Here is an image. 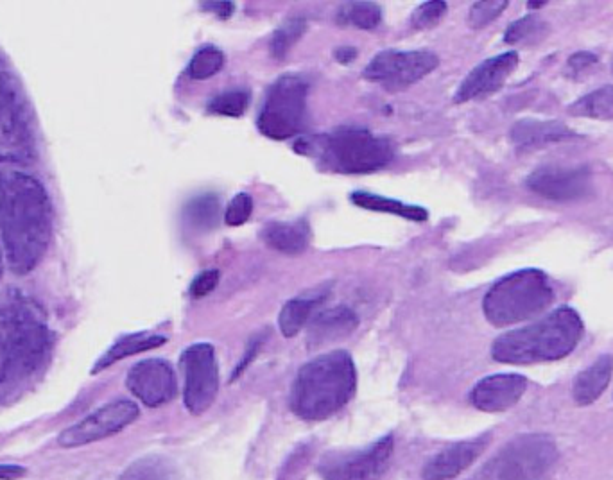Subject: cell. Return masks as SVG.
I'll list each match as a JSON object with an SVG mask.
<instances>
[{
    "label": "cell",
    "mask_w": 613,
    "mask_h": 480,
    "mask_svg": "<svg viewBox=\"0 0 613 480\" xmlns=\"http://www.w3.org/2000/svg\"><path fill=\"white\" fill-rule=\"evenodd\" d=\"M325 298H327V292H316V294H303V296L287 301L278 316V326H280L282 335L291 339L300 334L303 328H307L311 319L316 316V310L323 305Z\"/></svg>",
    "instance_id": "cell-21"
},
{
    "label": "cell",
    "mask_w": 613,
    "mask_h": 480,
    "mask_svg": "<svg viewBox=\"0 0 613 480\" xmlns=\"http://www.w3.org/2000/svg\"><path fill=\"white\" fill-rule=\"evenodd\" d=\"M508 8V0H484L475 2L468 13V24L474 29H483L490 26L493 20L501 17L504 9Z\"/></svg>",
    "instance_id": "cell-32"
},
{
    "label": "cell",
    "mask_w": 613,
    "mask_h": 480,
    "mask_svg": "<svg viewBox=\"0 0 613 480\" xmlns=\"http://www.w3.org/2000/svg\"><path fill=\"white\" fill-rule=\"evenodd\" d=\"M357 389V369L345 350L321 353L296 373L289 407L303 421L329 420L350 402Z\"/></svg>",
    "instance_id": "cell-2"
},
{
    "label": "cell",
    "mask_w": 613,
    "mask_h": 480,
    "mask_svg": "<svg viewBox=\"0 0 613 480\" xmlns=\"http://www.w3.org/2000/svg\"><path fill=\"white\" fill-rule=\"evenodd\" d=\"M613 375L612 355H601L599 359L590 364L587 369H583L576 377L572 396L578 405H590L596 402L599 396L603 395L606 387L610 384Z\"/></svg>",
    "instance_id": "cell-20"
},
{
    "label": "cell",
    "mask_w": 613,
    "mask_h": 480,
    "mask_svg": "<svg viewBox=\"0 0 613 480\" xmlns=\"http://www.w3.org/2000/svg\"><path fill=\"white\" fill-rule=\"evenodd\" d=\"M583 335V321L570 307H560L533 325L511 330L492 344V357L502 364H536L567 357Z\"/></svg>",
    "instance_id": "cell-4"
},
{
    "label": "cell",
    "mask_w": 613,
    "mask_h": 480,
    "mask_svg": "<svg viewBox=\"0 0 613 480\" xmlns=\"http://www.w3.org/2000/svg\"><path fill=\"white\" fill-rule=\"evenodd\" d=\"M225 67V54L223 51H219L214 45H207V47H201L190 60L189 67H187V74L190 79L194 81H205L212 76H216L219 70Z\"/></svg>",
    "instance_id": "cell-30"
},
{
    "label": "cell",
    "mask_w": 613,
    "mask_h": 480,
    "mask_svg": "<svg viewBox=\"0 0 613 480\" xmlns=\"http://www.w3.org/2000/svg\"><path fill=\"white\" fill-rule=\"evenodd\" d=\"M549 33H551L549 22H545L544 18L536 17V15H527L513 22L506 29L504 42L508 45H536V43L544 42Z\"/></svg>",
    "instance_id": "cell-27"
},
{
    "label": "cell",
    "mask_w": 613,
    "mask_h": 480,
    "mask_svg": "<svg viewBox=\"0 0 613 480\" xmlns=\"http://www.w3.org/2000/svg\"><path fill=\"white\" fill-rule=\"evenodd\" d=\"M51 237L52 205L44 185L26 172L0 176V242L11 271L31 273Z\"/></svg>",
    "instance_id": "cell-1"
},
{
    "label": "cell",
    "mask_w": 613,
    "mask_h": 480,
    "mask_svg": "<svg viewBox=\"0 0 613 480\" xmlns=\"http://www.w3.org/2000/svg\"><path fill=\"white\" fill-rule=\"evenodd\" d=\"M266 339H268V334H264V332L251 337L250 343H248L246 350H244L241 362L237 364V368H235L234 373H232V382H235L237 378L241 377L246 369L250 368L251 362L259 355L260 348H262V344L266 343Z\"/></svg>",
    "instance_id": "cell-38"
},
{
    "label": "cell",
    "mask_w": 613,
    "mask_h": 480,
    "mask_svg": "<svg viewBox=\"0 0 613 480\" xmlns=\"http://www.w3.org/2000/svg\"><path fill=\"white\" fill-rule=\"evenodd\" d=\"M0 264H2V255H0ZM0 269H2V266H0Z\"/></svg>",
    "instance_id": "cell-43"
},
{
    "label": "cell",
    "mask_w": 613,
    "mask_h": 480,
    "mask_svg": "<svg viewBox=\"0 0 613 480\" xmlns=\"http://www.w3.org/2000/svg\"><path fill=\"white\" fill-rule=\"evenodd\" d=\"M578 135L560 120H519L510 131L511 142L517 149H535L554 142H563Z\"/></svg>",
    "instance_id": "cell-18"
},
{
    "label": "cell",
    "mask_w": 613,
    "mask_h": 480,
    "mask_svg": "<svg viewBox=\"0 0 613 480\" xmlns=\"http://www.w3.org/2000/svg\"><path fill=\"white\" fill-rule=\"evenodd\" d=\"M554 291L540 269H522L493 283L483 300V312L493 326H511L540 316L551 307Z\"/></svg>",
    "instance_id": "cell-5"
},
{
    "label": "cell",
    "mask_w": 613,
    "mask_h": 480,
    "mask_svg": "<svg viewBox=\"0 0 613 480\" xmlns=\"http://www.w3.org/2000/svg\"><path fill=\"white\" fill-rule=\"evenodd\" d=\"M519 67V54L504 52L483 61L468 74L454 95V103H468L499 92L511 74Z\"/></svg>",
    "instance_id": "cell-14"
},
{
    "label": "cell",
    "mask_w": 613,
    "mask_h": 480,
    "mask_svg": "<svg viewBox=\"0 0 613 480\" xmlns=\"http://www.w3.org/2000/svg\"><path fill=\"white\" fill-rule=\"evenodd\" d=\"M440 58L431 51H382L364 69L363 78L377 83L388 92H402L416 85L432 70L438 69Z\"/></svg>",
    "instance_id": "cell-10"
},
{
    "label": "cell",
    "mask_w": 613,
    "mask_h": 480,
    "mask_svg": "<svg viewBox=\"0 0 613 480\" xmlns=\"http://www.w3.org/2000/svg\"><path fill=\"white\" fill-rule=\"evenodd\" d=\"M183 221L194 232H210L221 221V199L216 194H201L183 208Z\"/></svg>",
    "instance_id": "cell-24"
},
{
    "label": "cell",
    "mask_w": 613,
    "mask_h": 480,
    "mask_svg": "<svg viewBox=\"0 0 613 480\" xmlns=\"http://www.w3.org/2000/svg\"><path fill=\"white\" fill-rule=\"evenodd\" d=\"M527 389V378L517 373H499L483 378L470 393V402L483 412L508 411L519 403Z\"/></svg>",
    "instance_id": "cell-15"
},
{
    "label": "cell",
    "mask_w": 613,
    "mask_h": 480,
    "mask_svg": "<svg viewBox=\"0 0 613 480\" xmlns=\"http://www.w3.org/2000/svg\"><path fill=\"white\" fill-rule=\"evenodd\" d=\"M165 343H167L165 335L147 334V332L124 335L117 343L113 344L112 348H108V352H104L101 359L95 362L92 373L95 375V373H99V371L117 364L119 360L131 357V355H137V353L155 350V348H160Z\"/></svg>",
    "instance_id": "cell-22"
},
{
    "label": "cell",
    "mask_w": 613,
    "mask_h": 480,
    "mask_svg": "<svg viewBox=\"0 0 613 480\" xmlns=\"http://www.w3.org/2000/svg\"><path fill=\"white\" fill-rule=\"evenodd\" d=\"M334 56H336V60L339 63H350V61H354L357 58V51H355L354 47H339L336 52H334Z\"/></svg>",
    "instance_id": "cell-41"
},
{
    "label": "cell",
    "mask_w": 613,
    "mask_h": 480,
    "mask_svg": "<svg viewBox=\"0 0 613 480\" xmlns=\"http://www.w3.org/2000/svg\"><path fill=\"white\" fill-rule=\"evenodd\" d=\"M597 63H599V58L594 52H576V54L570 56L567 65H565V76L570 79L583 78L585 74L596 67Z\"/></svg>",
    "instance_id": "cell-35"
},
{
    "label": "cell",
    "mask_w": 613,
    "mask_h": 480,
    "mask_svg": "<svg viewBox=\"0 0 613 480\" xmlns=\"http://www.w3.org/2000/svg\"><path fill=\"white\" fill-rule=\"evenodd\" d=\"M126 386L131 395L147 407L173 402L178 395V380L173 366L162 359L142 360L128 371Z\"/></svg>",
    "instance_id": "cell-13"
},
{
    "label": "cell",
    "mask_w": 613,
    "mask_h": 480,
    "mask_svg": "<svg viewBox=\"0 0 613 480\" xmlns=\"http://www.w3.org/2000/svg\"><path fill=\"white\" fill-rule=\"evenodd\" d=\"M545 4H547L545 0H538V2L531 0V2H527V8H544Z\"/></svg>",
    "instance_id": "cell-42"
},
{
    "label": "cell",
    "mask_w": 613,
    "mask_h": 480,
    "mask_svg": "<svg viewBox=\"0 0 613 480\" xmlns=\"http://www.w3.org/2000/svg\"><path fill=\"white\" fill-rule=\"evenodd\" d=\"M17 97L8 79L0 74V155L13 151V137L18 129Z\"/></svg>",
    "instance_id": "cell-25"
},
{
    "label": "cell",
    "mask_w": 613,
    "mask_h": 480,
    "mask_svg": "<svg viewBox=\"0 0 613 480\" xmlns=\"http://www.w3.org/2000/svg\"><path fill=\"white\" fill-rule=\"evenodd\" d=\"M447 15V2H441V0H431V2H424L420 4L418 8L413 11L411 15V24L415 29H431V27L438 26L441 22V18Z\"/></svg>",
    "instance_id": "cell-33"
},
{
    "label": "cell",
    "mask_w": 613,
    "mask_h": 480,
    "mask_svg": "<svg viewBox=\"0 0 613 480\" xmlns=\"http://www.w3.org/2000/svg\"><path fill=\"white\" fill-rule=\"evenodd\" d=\"M139 416V405L131 400L106 403L103 407L95 409L92 414H88L85 420L78 421L76 425L63 430L58 438V445L63 448H78L112 438L121 430L130 427Z\"/></svg>",
    "instance_id": "cell-11"
},
{
    "label": "cell",
    "mask_w": 613,
    "mask_h": 480,
    "mask_svg": "<svg viewBox=\"0 0 613 480\" xmlns=\"http://www.w3.org/2000/svg\"><path fill=\"white\" fill-rule=\"evenodd\" d=\"M251 94L246 88H232L210 99L207 110L221 117H242L250 106Z\"/></svg>",
    "instance_id": "cell-29"
},
{
    "label": "cell",
    "mask_w": 613,
    "mask_h": 480,
    "mask_svg": "<svg viewBox=\"0 0 613 480\" xmlns=\"http://www.w3.org/2000/svg\"><path fill=\"white\" fill-rule=\"evenodd\" d=\"M294 149L298 155L314 160L321 171L334 174H370L384 169L395 158V146L389 138L350 126L300 138Z\"/></svg>",
    "instance_id": "cell-3"
},
{
    "label": "cell",
    "mask_w": 613,
    "mask_h": 480,
    "mask_svg": "<svg viewBox=\"0 0 613 480\" xmlns=\"http://www.w3.org/2000/svg\"><path fill=\"white\" fill-rule=\"evenodd\" d=\"M307 31V22L303 18H289L271 36L269 51L273 58L284 60L289 51L293 49L294 43L298 42Z\"/></svg>",
    "instance_id": "cell-31"
},
{
    "label": "cell",
    "mask_w": 613,
    "mask_h": 480,
    "mask_svg": "<svg viewBox=\"0 0 613 480\" xmlns=\"http://www.w3.org/2000/svg\"><path fill=\"white\" fill-rule=\"evenodd\" d=\"M27 470L18 464H0V480H20L26 477Z\"/></svg>",
    "instance_id": "cell-40"
},
{
    "label": "cell",
    "mask_w": 613,
    "mask_h": 480,
    "mask_svg": "<svg viewBox=\"0 0 613 480\" xmlns=\"http://www.w3.org/2000/svg\"><path fill=\"white\" fill-rule=\"evenodd\" d=\"M183 402L190 414L207 412L219 395V366L216 350L208 343H196L182 353Z\"/></svg>",
    "instance_id": "cell-9"
},
{
    "label": "cell",
    "mask_w": 613,
    "mask_h": 480,
    "mask_svg": "<svg viewBox=\"0 0 613 480\" xmlns=\"http://www.w3.org/2000/svg\"><path fill=\"white\" fill-rule=\"evenodd\" d=\"M219 280H221V273L217 269H207V271L199 273L190 283V296L192 298H205L210 292L216 291Z\"/></svg>",
    "instance_id": "cell-36"
},
{
    "label": "cell",
    "mask_w": 613,
    "mask_h": 480,
    "mask_svg": "<svg viewBox=\"0 0 613 480\" xmlns=\"http://www.w3.org/2000/svg\"><path fill=\"white\" fill-rule=\"evenodd\" d=\"M395 452L393 436L359 450L329 452L318 466L323 480H380L389 470Z\"/></svg>",
    "instance_id": "cell-8"
},
{
    "label": "cell",
    "mask_w": 613,
    "mask_h": 480,
    "mask_svg": "<svg viewBox=\"0 0 613 480\" xmlns=\"http://www.w3.org/2000/svg\"><path fill=\"white\" fill-rule=\"evenodd\" d=\"M260 237L269 248L285 255H296L309 246L311 230L307 221H273L264 226Z\"/></svg>",
    "instance_id": "cell-19"
},
{
    "label": "cell",
    "mask_w": 613,
    "mask_h": 480,
    "mask_svg": "<svg viewBox=\"0 0 613 480\" xmlns=\"http://www.w3.org/2000/svg\"><path fill=\"white\" fill-rule=\"evenodd\" d=\"M337 22L357 29H375L382 22V11L373 2H346L337 11Z\"/></svg>",
    "instance_id": "cell-28"
},
{
    "label": "cell",
    "mask_w": 613,
    "mask_h": 480,
    "mask_svg": "<svg viewBox=\"0 0 613 480\" xmlns=\"http://www.w3.org/2000/svg\"><path fill=\"white\" fill-rule=\"evenodd\" d=\"M527 189L551 201H579L592 194L594 180L588 167L545 165L527 176Z\"/></svg>",
    "instance_id": "cell-12"
},
{
    "label": "cell",
    "mask_w": 613,
    "mask_h": 480,
    "mask_svg": "<svg viewBox=\"0 0 613 480\" xmlns=\"http://www.w3.org/2000/svg\"><path fill=\"white\" fill-rule=\"evenodd\" d=\"M47 330L29 310L9 309L0 314V386L20 369L35 366L47 350Z\"/></svg>",
    "instance_id": "cell-7"
},
{
    "label": "cell",
    "mask_w": 613,
    "mask_h": 480,
    "mask_svg": "<svg viewBox=\"0 0 613 480\" xmlns=\"http://www.w3.org/2000/svg\"><path fill=\"white\" fill-rule=\"evenodd\" d=\"M309 83L298 74H285L269 86L257 128L271 140L298 137L307 126Z\"/></svg>",
    "instance_id": "cell-6"
},
{
    "label": "cell",
    "mask_w": 613,
    "mask_h": 480,
    "mask_svg": "<svg viewBox=\"0 0 613 480\" xmlns=\"http://www.w3.org/2000/svg\"><path fill=\"white\" fill-rule=\"evenodd\" d=\"M570 115L583 119H613V85L601 86L590 94L583 95L569 106Z\"/></svg>",
    "instance_id": "cell-26"
},
{
    "label": "cell",
    "mask_w": 613,
    "mask_h": 480,
    "mask_svg": "<svg viewBox=\"0 0 613 480\" xmlns=\"http://www.w3.org/2000/svg\"><path fill=\"white\" fill-rule=\"evenodd\" d=\"M160 466L162 464L151 463V461L133 464V468L128 470L121 480H169L165 475V470H162Z\"/></svg>",
    "instance_id": "cell-37"
},
{
    "label": "cell",
    "mask_w": 613,
    "mask_h": 480,
    "mask_svg": "<svg viewBox=\"0 0 613 480\" xmlns=\"http://www.w3.org/2000/svg\"><path fill=\"white\" fill-rule=\"evenodd\" d=\"M486 446H488V438H481L461 441V443L441 450L440 454L432 455L431 459L425 463L422 479H456L481 457Z\"/></svg>",
    "instance_id": "cell-16"
},
{
    "label": "cell",
    "mask_w": 613,
    "mask_h": 480,
    "mask_svg": "<svg viewBox=\"0 0 613 480\" xmlns=\"http://www.w3.org/2000/svg\"><path fill=\"white\" fill-rule=\"evenodd\" d=\"M350 201L363 210L398 215L402 219H409V221H415V223H425L429 219V214H427L424 206L407 205V203H402L397 199L384 198V196H377L372 192H354L350 196Z\"/></svg>",
    "instance_id": "cell-23"
},
{
    "label": "cell",
    "mask_w": 613,
    "mask_h": 480,
    "mask_svg": "<svg viewBox=\"0 0 613 480\" xmlns=\"http://www.w3.org/2000/svg\"><path fill=\"white\" fill-rule=\"evenodd\" d=\"M201 8L208 11V13H214L221 20H228L235 13L234 2H203Z\"/></svg>",
    "instance_id": "cell-39"
},
{
    "label": "cell",
    "mask_w": 613,
    "mask_h": 480,
    "mask_svg": "<svg viewBox=\"0 0 613 480\" xmlns=\"http://www.w3.org/2000/svg\"><path fill=\"white\" fill-rule=\"evenodd\" d=\"M357 326L359 318L350 307L339 305L334 309L321 310L307 325V346L311 350H320L345 341L346 337L354 334Z\"/></svg>",
    "instance_id": "cell-17"
},
{
    "label": "cell",
    "mask_w": 613,
    "mask_h": 480,
    "mask_svg": "<svg viewBox=\"0 0 613 480\" xmlns=\"http://www.w3.org/2000/svg\"><path fill=\"white\" fill-rule=\"evenodd\" d=\"M251 212H253V199L250 194L241 192L230 201V205L226 206L225 223L228 226H242L250 219Z\"/></svg>",
    "instance_id": "cell-34"
}]
</instances>
